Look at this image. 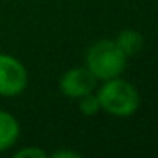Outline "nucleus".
Instances as JSON below:
<instances>
[{
    "label": "nucleus",
    "mask_w": 158,
    "mask_h": 158,
    "mask_svg": "<svg viewBox=\"0 0 158 158\" xmlns=\"http://www.w3.org/2000/svg\"><path fill=\"white\" fill-rule=\"evenodd\" d=\"M100 109L114 117H129L139 109L141 97L138 89L124 78L104 80V85L97 92Z\"/></svg>",
    "instance_id": "f257e3e1"
},
{
    "label": "nucleus",
    "mask_w": 158,
    "mask_h": 158,
    "mask_svg": "<svg viewBox=\"0 0 158 158\" xmlns=\"http://www.w3.org/2000/svg\"><path fill=\"white\" fill-rule=\"evenodd\" d=\"M127 56L121 51L114 39H100L89 48L85 66L97 80H110L121 77L126 68Z\"/></svg>",
    "instance_id": "f03ea898"
},
{
    "label": "nucleus",
    "mask_w": 158,
    "mask_h": 158,
    "mask_svg": "<svg viewBox=\"0 0 158 158\" xmlns=\"http://www.w3.org/2000/svg\"><path fill=\"white\" fill-rule=\"evenodd\" d=\"M29 83L26 66L12 55L0 53V95L17 97Z\"/></svg>",
    "instance_id": "7ed1b4c3"
},
{
    "label": "nucleus",
    "mask_w": 158,
    "mask_h": 158,
    "mask_svg": "<svg viewBox=\"0 0 158 158\" xmlns=\"http://www.w3.org/2000/svg\"><path fill=\"white\" fill-rule=\"evenodd\" d=\"M97 78L90 73L87 66H78L65 72L60 78V90L70 99H80L95 90Z\"/></svg>",
    "instance_id": "20e7f679"
},
{
    "label": "nucleus",
    "mask_w": 158,
    "mask_h": 158,
    "mask_svg": "<svg viewBox=\"0 0 158 158\" xmlns=\"http://www.w3.org/2000/svg\"><path fill=\"white\" fill-rule=\"evenodd\" d=\"M21 124L7 110H0V151L12 148L19 139Z\"/></svg>",
    "instance_id": "39448f33"
},
{
    "label": "nucleus",
    "mask_w": 158,
    "mask_h": 158,
    "mask_svg": "<svg viewBox=\"0 0 158 158\" xmlns=\"http://www.w3.org/2000/svg\"><path fill=\"white\" fill-rule=\"evenodd\" d=\"M117 43V46L121 48V51L129 58V56H134L136 53L141 51L143 48V34L139 31H134V29H124L117 34V38L114 39Z\"/></svg>",
    "instance_id": "423d86ee"
},
{
    "label": "nucleus",
    "mask_w": 158,
    "mask_h": 158,
    "mask_svg": "<svg viewBox=\"0 0 158 158\" xmlns=\"http://www.w3.org/2000/svg\"><path fill=\"white\" fill-rule=\"evenodd\" d=\"M78 110L82 114H85V116H95L100 110V102H99L97 94L90 92L87 95L80 97L78 99Z\"/></svg>",
    "instance_id": "0eeeda50"
},
{
    "label": "nucleus",
    "mask_w": 158,
    "mask_h": 158,
    "mask_svg": "<svg viewBox=\"0 0 158 158\" xmlns=\"http://www.w3.org/2000/svg\"><path fill=\"white\" fill-rule=\"evenodd\" d=\"M15 158H22V156H36V158H46L48 153L41 148H22V150L15 151L14 155Z\"/></svg>",
    "instance_id": "6e6552de"
},
{
    "label": "nucleus",
    "mask_w": 158,
    "mask_h": 158,
    "mask_svg": "<svg viewBox=\"0 0 158 158\" xmlns=\"http://www.w3.org/2000/svg\"><path fill=\"white\" fill-rule=\"evenodd\" d=\"M53 158H80L78 151H72V150H58L51 153Z\"/></svg>",
    "instance_id": "1a4fd4ad"
}]
</instances>
